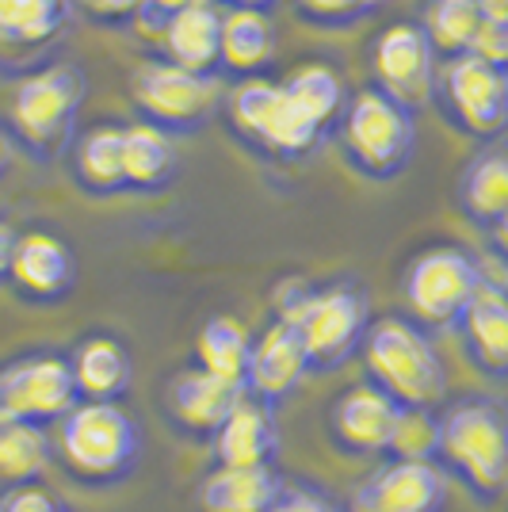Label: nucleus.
<instances>
[{"instance_id":"obj_1","label":"nucleus","mask_w":508,"mask_h":512,"mask_svg":"<svg viewBox=\"0 0 508 512\" xmlns=\"http://www.w3.org/2000/svg\"><path fill=\"white\" fill-rule=\"evenodd\" d=\"M276 318L295 325L310 371H340L371 329V299L360 283L310 287L287 279L276 287Z\"/></svg>"},{"instance_id":"obj_2","label":"nucleus","mask_w":508,"mask_h":512,"mask_svg":"<svg viewBox=\"0 0 508 512\" xmlns=\"http://www.w3.org/2000/svg\"><path fill=\"white\" fill-rule=\"evenodd\" d=\"M436 467L455 474L482 501H497L508 482V425L501 402L459 398L436 417Z\"/></svg>"},{"instance_id":"obj_3","label":"nucleus","mask_w":508,"mask_h":512,"mask_svg":"<svg viewBox=\"0 0 508 512\" xmlns=\"http://www.w3.org/2000/svg\"><path fill=\"white\" fill-rule=\"evenodd\" d=\"M363 367L371 386H379L386 398L402 409H432L447 394V367L436 352L432 337L409 318L371 321L360 344Z\"/></svg>"},{"instance_id":"obj_4","label":"nucleus","mask_w":508,"mask_h":512,"mask_svg":"<svg viewBox=\"0 0 508 512\" xmlns=\"http://www.w3.org/2000/svg\"><path fill=\"white\" fill-rule=\"evenodd\" d=\"M58 455L81 482L111 486L138 467L142 436L119 402H77L58 421Z\"/></svg>"},{"instance_id":"obj_5","label":"nucleus","mask_w":508,"mask_h":512,"mask_svg":"<svg viewBox=\"0 0 508 512\" xmlns=\"http://www.w3.org/2000/svg\"><path fill=\"white\" fill-rule=\"evenodd\" d=\"M85 73L77 65H46L23 77L12 100V127L23 150L39 161H54L73 146L81 104H85Z\"/></svg>"},{"instance_id":"obj_6","label":"nucleus","mask_w":508,"mask_h":512,"mask_svg":"<svg viewBox=\"0 0 508 512\" xmlns=\"http://www.w3.org/2000/svg\"><path fill=\"white\" fill-rule=\"evenodd\" d=\"M344 150L352 165L371 176V180H394L409 169L413 146H417V127L413 111L390 100L379 88H363L356 100L344 104Z\"/></svg>"},{"instance_id":"obj_7","label":"nucleus","mask_w":508,"mask_h":512,"mask_svg":"<svg viewBox=\"0 0 508 512\" xmlns=\"http://www.w3.org/2000/svg\"><path fill=\"white\" fill-rule=\"evenodd\" d=\"M482 287V268L478 256L466 253L463 245H432L413 256L405 268L402 295L413 310V318L432 329L455 325L466 302Z\"/></svg>"},{"instance_id":"obj_8","label":"nucleus","mask_w":508,"mask_h":512,"mask_svg":"<svg viewBox=\"0 0 508 512\" xmlns=\"http://www.w3.org/2000/svg\"><path fill=\"white\" fill-rule=\"evenodd\" d=\"M130 96L146 115L149 127L165 130V134H191L211 123L222 85L214 73H188L180 65L149 62L134 69Z\"/></svg>"},{"instance_id":"obj_9","label":"nucleus","mask_w":508,"mask_h":512,"mask_svg":"<svg viewBox=\"0 0 508 512\" xmlns=\"http://www.w3.org/2000/svg\"><path fill=\"white\" fill-rule=\"evenodd\" d=\"M230 115L241 134H249L276 157H302L321 142L325 130L283 92L279 81L249 77L230 100Z\"/></svg>"},{"instance_id":"obj_10","label":"nucleus","mask_w":508,"mask_h":512,"mask_svg":"<svg viewBox=\"0 0 508 512\" xmlns=\"http://www.w3.org/2000/svg\"><path fill=\"white\" fill-rule=\"evenodd\" d=\"M77 386L65 356L35 352L0 367V417L27 425H58L77 406Z\"/></svg>"},{"instance_id":"obj_11","label":"nucleus","mask_w":508,"mask_h":512,"mask_svg":"<svg viewBox=\"0 0 508 512\" xmlns=\"http://www.w3.org/2000/svg\"><path fill=\"white\" fill-rule=\"evenodd\" d=\"M432 96L444 100V111L474 138H497L508 119L505 69L482 62L474 54L451 58L436 73Z\"/></svg>"},{"instance_id":"obj_12","label":"nucleus","mask_w":508,"mask_h":512,"mask_svg":"<svg viewBox=\"0 0 508 512\" xmlns=\"http://www.w3.org/2000/svg\"><path fill=\"white\" fill-rule=\"evenodd\" d=\"M371 69L379 77V92L402 107H424L436 88V50L424 39L421 23H390L375 39Z\"/></svg>"},{"instance_id":"obj_13","label":"nucleus","mask_w":508,"mask_h":512,"mask_svg":"<svg viewBox=\"0 0 508 512\" xmlns=\"http://www.w3.org/2000/svg\"><path fill=\"white\" fill-rule=\"evenodd\" d=\"M482 287L474 291V299L466 302L455 329L466 344V356L478 371H486L489 379H505L508 375V299H505V268L501 260H482Z\"/></svg>"},{"instance_id":"obj_14","label":"nucleus","mask_w":508,"mask_h":512,"mask_svg":"<svg viewBox=\"0 0 508 512\" xmlns=\"http://www.w3.org/2000/svg\"><path fill=\"white\" fill-rule=\"evenodd\" d=\"M447 478L436 463L390 459L348 497V512H444Z\"/></svg>"},{"instance_id":"obj_15","label":"nucleus","mask_w":508,"mask_h":512,"mask_svg":"<svg viewBox=\"0 0 508 512\" xmlns=\"http://www.w3.org/2000/svg\"><path fill=\"white\" fill-rule=\"evenodd\" d=\"M306 375H310V363H306L295 325L276 318L249 344V363H245V383L241 386L249 398L276 409V402L295 394Z\"/></svg>"},{"instance_id":"obj_16","label":"nucleus","mask_w":508,"mask_h":512,"mask_svg":"<svg viewBox=\"0 0 508 512\" xmlns=\"http://www.w3.org/2000/svg\"><path fill=\"white\" fill-rule=\"evenodd\" d=\"M4 279L27 302H62L73 291L77 260H73V253H69V245H65L62 237L31 230V234H16L8 276Z\"/></svg>"},{"instance_id":"obj_17","label":"nucleus","mask_w":508,"mask_h":512,"mask_svg":"<svg viewBox=\"0 0 508 512\" xmlns=\"http://www.w3.org/2000/svg\"><path fill=\"white\" fill-rule=\"evenodd\" d=\"M402 406L386 398L379 386H348L329 409V436L348 455H379L390 448Z\"/></svg>"},{"instance_id":"obj_18","label":"nucleus","mask_w":508,"mask_h":512,"mask_svg":"<svg viewBox=\"0 0 508 512\" xmlns=\"http://www.w3.org/2000/svg\"><path fill=\"white\" fill-rule=\"evenodd\" d=\"M214 463L218 467H276L279 455V425L272 406L241 398L233 413L214 428Z\"/></svg>"},{"instance_id":"obj_19","label":"nucleus","mask_w":508,"mask_h":512,"mask_svg":"<svg viewBox=\"0 0 508 512\" xmlns=\"http://www.w3.org/2000/svg\"><path fill=\"white\" fill-rule=\"evenodd\" d=\"M241 398H245V386L218 379L203 367H188V371L172 375L169 383L172 421L191 436H214V428L230 417Z\"/></svg>"},{"instance_id":"obj_20","label":"nucleus","mask_w":508,"mask_h":512,"mask_svg":"<svg viewBox=\"0 0 508 512\" xmlns=\"http://www.w3.org/2000/svg\"><path fill=\"white\" fill-rule=\"evenodd\" d=\"M69 371H73V386L81 402H119L130 390V352L123 341L96 333L73 348L69 356Z\"/></svg>"},{"instance_id":"obj_21","label":"nucleus","mask_w":508,"mask_h":512,"mask_svg":"<svg viewBox=\"0 0 508 512\" xmlns=\"http://www.w3.org/2000/svg\"><path fill=\"white\" fill-rule=\"evenodd\" d=\"M283 478L276 467H214L195 493L199 512H272Z\"/></svg>"},{"instance_id":"obj_22","label":"nucleus","mask_w":508,"mask_h":512,"mask_svg":"<svg viewBox=\"0 0 508 512\" xmlns=\"http://www.w3.org/2000/svg\"><path fill=\"white\" fill-rule=\"evenodd\" d=\"M279 39L276 23L268 12H249V8H233L222 12V31H218V65H226L233 73H245V81L264 73L276 62Z\"/></svg>"},{"instance_id":"obj_23","label":"nucleus","mask_w":508,"mask_h":512,"mask_svg":"<svg viewBox=\"0 0 508 512\" xmlns=\"http://www.w3.org/2000/svg\"><path fill=\"white\" fill-rule=\"evenodd\" d=\"M459 207L470 222L486 226V230H501L508 218V157L505 150L493 142L466 165L463 180H459Z\"/></svg>"},{"instance_id":"obj_24","label":"nucleus","mask_w":508,"mask_h":512,"mask_svg":"<svg viewBox=\"0 0 508 512\" xmlns=\"http://www.w3.org/2000/svg\"><path fill=\"white\" fill-rule=\"evenodd\" d=\"M218 31L222 12L214 4H195L172 12L165 20V62L188 73H214L218 69Z\"/></svg>"},{"instance_id":"obj_25","label":"nucleus","mask_w":508,"mask_h":512,"mask_svg":"<svg viewBox=\"0 0 508 512\" xmlns=\"http://www.w3.org/2000/svg\"><path fill=\"white\" fill-rule=\"evenodd\" d=\"M69 16V0H0V50L54 46Z\"/></svg>"},{"instance_id":"obj_26","label":"nucleus","mask_w":508,"mask_h":512,"mask_svg":"<svg viewBox=\"0 0 508 512\" xmlns=\"http://www.w3.org/2000/svg\"><path fill=\"white\" fill-rule=\"evenodd\" d=\"M176 146L165 130L134 123L123 127V176L130 192H161L176 180Z\"/></svg>"},{"instance_id":"obj_27","label":"nucleus","mask_w":508,"mask_h":512,"mask_svg":"<svg viewBox=\"0 0 508 512\" xmlns=\"http://www.w3.org/2000/svg\"><path fill=\"white\" fill-rule=\"evenodd\" d=\"M73 176L88 195L127 192L123 176V127H92L73 138Z\"/></svg>"},{"instance_id":"obj_28","label":"nucleus","mask_w":508,"mask_h":512,"mask_svg":"<svg viewBox=\"0 0 508 512\" xmlns=\"http://www.w3.org/2000/svg\"><path fill=\"white\" fill-rule=\"evenodd\" d=\"M50 459H54V448H50L43 425L0 417V482H8V486L39 482Z\"/></svg>"},{"instance_id":"obj_29","label":"nucleus","mask_w":508,"mask_h":512,"mask_svg":"<svg viewBox=\"0 0 508 512\" xmlns=\"http://www.w3.org/2000/svg\"><path fill=\"white\" fill-rule=\"evenodd\" d=\"M249 344H253V337H249V329L241 321L218 314L195 337V360H199L195 367L211 371L218 379H230V383H245Z\"/></svg>"},{"instance_id":"obj_30","label":"nucleus","mask_w":508,"mask_h":512,"mask_svg":"<svg viewBox=\"0 0 508 512\" xmlns=\"http://www.w3.org/2000/svg\"><path fill=\"white\" fill-rule=\"evenodd\" d=\"M482 12L474 0H428L424 8V39L436 54H444V62L451 58H463L474 46V35L482 27Z\"/></svg>"},{"instance_id":"obj_31","label":"nucleus","mask_w":508,"mask_h":512,"mask_svg":"<svg viewBox=\"0 0 508 512\" xmlns=\"http://www.w3.org/2000/svg\"><path fill=\"white\" fill-rule=\"evenodd\" d=\"M283 92L295 100L321 130H329L333 123L340 119V111H344V85H340V77L329 69V65L321 62H310V65H298L295 73H287L283 81Z\"/></svg>"},{"instance_id":"obj_32","label":"nucleus","mask_w":508,"mask_h":512,"mask_svg":"<svg viewBox=\"0 0 508 512\" xmlns=\"http://www.w3.org/2000/svg\"><path fill=\"white\" fill-rule=\"evenodd\" d=\"M386 451L405 463H436V413L432 409H402Z\"/></svg>"},{"instance_id":"obj_33","label":"nucleus","mask_w":508,"mask_h":512,"mask_svg":"<svg viewBox=\"0 0 508 512\" xmlns=\"http://www.w3.org/2000/svg\"><path fill=\"white\" fill-rule=\"evenodd\" d=\"M298 8L310 23H325V27H344L367 16L363 0H298Z\"/></svg>"},{"instance_id":"obj_34","label":"nucleus","mask_w":508,"mask_h":512,"mask_svg":"<svg viewBox=\"0 0 508 512\" xmlns=\"http://www.w3.org/2000/svg\"><path fill=\"white\" fill-rule=\"evenodd\" d=\"M272 512H340V509L333 505L329 493L314 490V486H302V482H295V486L283 482V490H279Z\"/></svg>"},{"instance_id":"obj_35","label":"nucleus","mask_w":508,"mask_h":512,"mask_svg":"<svg viewBox=\"0 0 508 512\" xmlns=\"http://www.w3.org/2000/svg\"><path fill=\"white\" fill-rule=\"evenodd\" d=\"M470 54H474V58H482V62H489V65H497V69H505V62H508V23L482 20L478 35H474V46H470Z\"/></svg>"},{"instance_id":"obj_36","label":"nucleus","mask_w":508,"mask_h":512,"mask_svg":"<svg viewBox=\"0 0 508 512\" xmlns=\"http://www.w3.org/2000/svg\"><path fill=\"white\" fill-rule=\"evenodd\" d=\"M62 505L54 501V493L43 490L39 482H27V486H12V490L0 497V512H58Z\"/></svg>"},{"instance_id":"obj_37","label":"nucleus","mask_w":508,"mask_h":512,"mask_svg":"<svg viewBox=\"0 0 508 512\" xmlns=\"http://www.w3.org/2000/svg\"><path fill=\"white\" fill-rule=\"evenodd\" d=\"M85 8L104 20H130V16H142L146 0H85Z\"/></svg>"},{"instance_id":"obj_38","label":"nucleus","mask_w":508,"mask_h":512,"mask_svg":"<svg viewBox=\"0 0 508 512\" xmlns=\"http://www.w3.org/2000/svg\"><path fill=\"white\" fill-rule=\"evenodd\" d=\"M195 4H214V0H146L142 12H149V16H165V20H169L172 12H184V8H195Z\"/></svg>"},{"instance_id":"obj_39","label":"nucleus","mask_w":508,"mask_h":512,"mask_svg":"<svg viewBox=\"0 0 508 512\" xmlns=\"http://www.w3.org/2000/svg\"><path fill=\"white\" fill-rule=\"evenodd\" d=\"M12 245H16V230L8 222H0V279L8 276V260H12Z\"/></svg>"},{"instance_id":"obj_40","label":"nucleus","mask_w":508,"mask_h":512,"mask_svg":"<svg viewBox=\"0 0 508 512\" xmlns=\"http://www.w3.org/2000/svg\"><path fill=\"white\" fill-rule=\"evenodd\" d=\"M474 4H478V12H482L486 20L508 23V0H474Z\"/></svg>"},{"instance_id":"obj_41","label":"nucleus","mask_w":508,"mask_h":512,"mask_svg":"<svg viewBox=\"0 0 508 512\" xmlns=\"http://www.w3.org/2000/svg\"><path fill=\"white\" fill-rule=\"evenodd\" d=\"M279 0H233V8H249V12H268L276 8Z\"/></svg>"},{"instance_id":"obj_42","label":"nucleus","mask_w":508,"mask_h":512,"mask_svg":"<svg viewBox=\"0 0 508 512\" xmlns=\"http://www.w3.org/2000/svg\"><path fill=\"white\" fill-rule=\"evenodd\" d=\"M8 165H12V146H8V138L0 134V176L8 172Z\"/></svg>"},{"instance_id":"obj_43","label":"nucleus","mask_w":508,"mask_h":512,"mask_svg":"<svg viewBox=\"0 0 508 512\" xmlns=\"http://www.w3.org/2000/svg\"><path fill=\"white\" fill-rule=\"evenodd\" d=\"M382 4H386V0H363V8H367V16H371L375 8H382Z\"/></svg>"},{"instance_id":"obj_44","label":"nucleus","mask_w":508,"mask_h":512,"mask_svg":"<svg viewBox=\"0 0 508 512\" xmlns=\"http://www.w3.org/2000/svg\"><path fill=\"white\" fill-rule=\"evenodd\" d=\"M58 512H73V509H58Z\"/></svg>"}]
</instances>
